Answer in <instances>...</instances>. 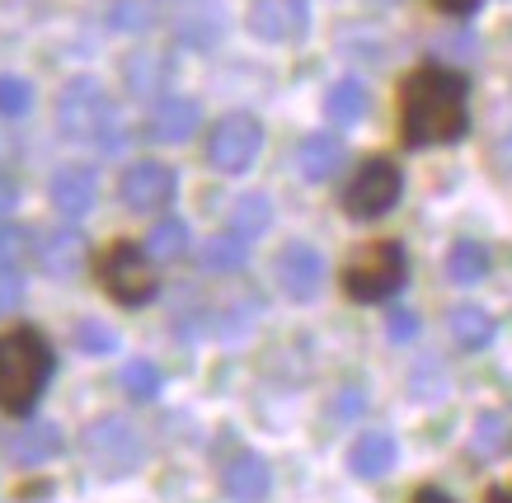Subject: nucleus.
Returning a JSON list of instances; mask_svg holds the SVG:
<instances>
[{
    "label": "nucleus",
    "mask_w": 512,
    "mask_h": 503,
    "mask_svg": "<svg viewBox=\"0 0 512 503\" xmlns=\"http://www.w3.org/2000/svg\"><path fill=\"white\" fill-rule=\"evenodd\" d=\"M198 127H202L198 99L170 95V99H160L156 109H151V118H146V137H151V142H160V146H184Z\"/></svg>",
    "instance_id": "12"
},
{
    "label": "nucleus",
    "mask_w": 512,
    "mask_h": 503,
    "mask_svg": "<svg viewBox=\"0 0 512 503\" xmlns=\"http://www.w3.org/2000/svg\"><path fill=\"white\" fill-rule=\"evenodd\" d=\"M202 268L207 273H240L249 259V240L245 236H235V231H217V236L202 245Z\"/></svg>",
    "instance_id": "24"
},
{
    "label": "nucleus",
    "mask_w": 512,
    "mask_h": 503,
    "mask_svg": "<svg viewBox=\"0 0 512 503\" xmlns=\"http://www.w3.org/2000/svg\"><path fill=\"white\" fill-rule=\"evenodd\" d=\"M71 339H76V348L85 358H109V353H118V334H113L104 320H80Z\"/></svg>",
    "instance_id": "28"
},
{
    "label": "nucleus",
    "mask_w": 512,
    "mask_h": 503,
    "mask_svg": "<svg viewBox=\"0 0 512 503\" xmlns=\"http://www.w3.org/2000/svg\"><path fill=\"white\" fill-rule=\"evenodd\" d=\"M357 409H362V395H357V391H348V395H343V400H339V414H357Z\"/></svg>",
    "instance_id": "37"
},
{
    "label": "nucleus",
    "mask_w": 512,
    "mask_h": 503,
    "mask_svg": "<svg viewBox=\"0 0 512 503\" xmlns=\"http://www.w3.org/2000/svg\"><path fill=\"white\" fill-rule=\"evenodd\" d=\"M33 109V85L24 76H0V118H24Z\"/></svg>",
    "instance_id": "29"
},
{
    "label": "nucleus",
    "mask_w": 512,
    "mask_h": 503,
    "mask_svg": "<svg viewBox=\"0 0 512 503\" xmlns=\"http://www.w3.org/2000/svg\"><path fill=\"white\" fill-rule=\"evenodd\" d=\"M85 254H90V245H85V236H80L76 226H57V231H47L38 240V268H43L47 278H57V283L76 278L80 268H85Z\"/></svg>",
    "instance_id": "13"
},
{
    "label": "nucleus",
    "mask_w": 512,
    "mask_h": 503,
    "mask_svg": "<svg viewBox=\"0 0 512 503\" xmlns=\"http://www.w3.org/2000/svg\"><path fill=\"white\" fill-rule=\"evenodd\" d=\"M508 442H512L508 419H503V414H480V424H475V452L494 456V452H503Z\"/></svg>",
    "instance_id": "30"
},
{
    "label": "nucleus",
    "mask_w": 512,
    "mask_h": 503,
    "mask_svg": "<svg viewBox=\"0 0 512 503\" xmlns=\"http://www.w3.org/2000/svg\"><path fill=\"white\" fill-rule=\"evenodd\" d=\"M249 29L264 43H282L306 29V0H254L249 5Z\"/></svg>",
    "instance_id": "14"
},
{
    "label": "nucleus",
    "mask_w": 512,
    "mask_h": 503,
    "mask_svg": "<svg viewBox=\"0 0 512 503\" xmlns=\"http://www.w3.org/2000/svg\"><path fill=\"white\" fill-rule=\"evenodd\" d=\"M33 254V231L15 226V221H0V268H24Z\"/></svg>",
    "instance_id": "27"
},
{
    "label": "nucleus",
    "mask_w": 512,
    "mask_h": 503,
    "mask_svg": "<svg viewBox=\"0 0 512 503\" xmlns=\"http://www.w3.org/2000/svg\"><path fill=\"white\" fill-rule=\"evenodd\" d=\"M348 471L357 480H381V475L395 471V438L372 428V433H362V438L348 447Z\"/></svg>",
    "instance_id": "17"
},
{
    "label": "nucleus",
    "mask_w": 512,
    "mask_h": 503,
    "mask_svg": "<svg viewBox=\"0 0 512 503\" xmlns=\"http://www.w3.org/2000/svg\"><path fill=\"white\" fill-rule=\"evenodd\" d=\"M109 24L113 29H146V24H151V10H146L141 0H118L109 10Z\"/></svg>",
    "instance_id": "31"
},
{
    "label": "nucleus",
    "mask_w": 512,
    "mask_h": 503,
    "mask_svg": "<svg viewBox=\"0 0 512 503\" xmlns=\"http://www.w3.org/2000/svg\"><path fill=\"white\" fill-rule=\"evenodd\" d=\"M489 503H512V494H508V489H494V494H489Z\"/></svg>",
    "instance_id": "38"
},
{
    "label": "nucleus",
    "mask_w": 512,
    "mask_h": 503,
    "mask_svg": "<svg viewBox=\"0 0 512 503\" xmlns=\"http://www.w3.org/2000/svg\"><path fill=\"white\" fill-rule=\"evenodd\" d=\"M85 456H90V466L104 480H127L141 466V456H146L141 428L132 419H123V414H104V419H94L85 428Z\"/></svg>",
    "instance_id": "5"
},
{
    "label": "nucleus",
    "mask_w": 512,
    "mask_h": 503,
    "mask_svg": "<svg viewBox=\"0 0 512 503\" xmlns=\"http://www.w3.org/2000/svg\"><path fill=\"white\" fill-rule=\"evenodd\" d=\"M268 485H273V475H268V461L254 452H240L226 466V475H221V489H226V499L231 503H264Z\"/></svg>",
    "instance_id": "15"
},
{
    "label": "nucleus",
    "mask_w": 512,
    "mask_h": 503,
    "mask_svg": "<svg viewBox=\"0 0 512 503\" xmlns=\"http://www.w3.org/2000/svg\"><path fill=\"white\" fill-rule=\"evenodd\" d=\"M47 198H52V207L66 221H80L99 203V174L90 165H62V170L52 174V184H47Z\"/></svg>",
    "instance_id": "11"
},
{
    "label": "nucleus",
    "mask_w": 512,
    "mask_h": 503,
    "mask_svg": "<svg viewBox=\"0 0 512 503\" xmlns=\"http://www.w3.org/2000/svg\"><path fill=\"white\" fill-rule=\"evenodd\" d=\"M165 80H170V62H165V52H132L123 62V85L127 95H160L165 90Z\"/></svg>",
    "instance_id": "19"
},
{
    "label": "nucleus",
    "mask_w": 512,
    "mask_h": 503,
    "mask_svg": "<svg viewBox=\"0 0 512 503\" xmlns=\"http://www.w3.org/2000/svg\"><path fill=\"white\" fill-rule=\"evenodd\" d=\"M99 287L109 292L118 306H146L160 292L156 273H151V254L137 240H118L99 259Z\"/></svg>",
    "instance_id": "6"
},
{
    "label": "nucleus",
    "mask_w": 512,
    "mask_h": 503,
    "mask_svg": "<svg viewBox=\"0 0 512 503\" xmlns=\"http://www.w3.org/2000/svg\"><path fill=\"white\" fill-rule=\"evenodd\" d=\"M273 278H278V287L292 301H315L329 273H325V259H320V250H315V245H301V240H292V245L278 254Z\"/></svg>",
    "instance_id": "10"
},
{
    "label": "nucleus",
    "mask_w": 512,
    "mask_h": 503,
    "mask_svg": "<svg viewBox=\"0 0 512 503\" xmlns=\"http://www.w3.org/2000/svg\"><path fill=\"white\" fill-rule=\"evenodd\" d=\"M57 452H62V428L47 424V419H33V424H24L15 438H10V461L24 466V471L47 466Z\"/></svg>",
    "instance_id": "16"
},
{
    "label": "nucleus",
    "mask_w": 512,
    "mask_h": 503,
    "mask_svg": "<svg viewBox=\"0 0 512 503\" xmlns=\"http://www.w3.org/2000/svg\"><path fill=\"white\" fill-rule=\"evenodd\" d=\"M339 165H343V142L329 137V132H315V137H306V142L296 146V170H301V179H311V184L334 179Z\"/></svg>",
    "instance_id": "18"
},
{
    "label": "nucleus",
    "mask_w": 512,
    "mask_h": 503,
    "mask_svg": "<svg viewBox=\"0 0 512 503\" xmlns=\"http://www.w3.org/2000/svg\"><path fill=\"white\" fill-rule=\"evenodd\" d=\"M470 85L451 66H419L400 85V137L404 146H447L461 142L470 127Z\"/></svg>",
    "instance_id": "1"
},
{
    "label": "nucleus",
    "mask_w": 512,
    "mask_h": 503,
    "mask_svg": "<svg viewBox=\"0 0 512 503\" xmlns=\"http://www.w3.org/2000/svg\"><path fill=\"white\" fill-rule=\"evenodd\" d=\"M447 278L461 287H475L489 278V250L480 240H456L447 250Z\"/></svg>",
    "instance_id": "21"
},
{
    "label": "nucleus",
    "mask_w": 512,
    "mask_h": 503,
    "mask_svg": "<svg viewBox=\"0 0 512 503\" xmlns=\"http://www.w3.org/2000/svg\"><path fill=\"white\" fill-rule=\"evenodd\" d=\"M52 372H57V358L38 330L19 325L0 334V409L5 414H33Z\"/></svg>",
    "instance_id": "2"
},
{
    "label": "nucleus",
    "mask_w": 512,
    "mask_h": 503,
    "mask_svg": "<svg viewBox=\"0 0 512 503\" xmlns=\"http://www.w3.org/2000/svg\"><path fill=\"white\" fill-rule=\"evenodd\" d=\"M264 151V127L254 113H226L207 132V165L221 174H245Z\"/></svg>",
    "instance_id": "8"
},
{
    "label": "nucleus",
    "mask_w": 512,
    "mask_h": 503,
    "mask_svg": "<svg viewBox=\"0 0 512 503\" xmlns=\"http://www.w3.org/2000/svg\"><path fill=\"white\" fill-rule=\"evenodd\" d=\"M118 198L127 212H160L174 203V170L165 160H132L118 179Z\"/></svg>",
    "instance_id": "9"
},
{
    "label": "nucleus",
    "mask_w": 512,
    "mask_h": 503,
    "mask_svg": "<svg viewBox=\"0 0 512 503\" xmlns=\"http://www.w3.org/2000/svg\"><path fill=\"white\" fill-rule=\"evenodd\" d=\"M409 278V259H404V245L400 240H372L367 250L357 254L353 264L343 268V292L353 301H386L395 297Z\"/></svg>",
    "instance_id": "4"
},
{
    "label": "nucleus",
    "mask_w": 512,
    "mask_h": 503,
    "mask_svg": "<svg viewBox=\"0 0 512 503\" xmlns=\"http://www.w3.org/2000/svg\"><path fill=\"white\" fill-rule=\"evenodd\" d=\"M24 306V278L19 268H0V315H10Z\"/></svg>",
    "instance_id": "32"
},
{
    "label": "nucleus",
    "mask_w": 512,
    "mask_h": 503,
    "mask_svg": "<svg viewBox=\"0 0 512 503\" xmlns=\"http://www.w3.org/2000/svg\"><path fill=\"white\" fill-rule=\"evenodd\" d=\"M15 207H19V184L10 179V174H0V221L10 217Z\"/></svg>",
    "instance_id": "34"
},
{
    "label": "nucleus",
    "mask_w": 512,
    "mask_h": 503,
    "mask_svg": "<svg viewBox=\"0 0 512 503\" xmlns=\"http://www.w3.org/2000/svg\"><path fill=\"white\" fill-rule=\"evenodd\" d=\"M386 334L395 339V344H409V339L419 334V315H414V311H390Z\"/></svg>",
    "instance_id": "33"
},
{
    "label": "nucleus",
    "mask_w": 512,
    "mask_h": 503,
    "mask_svg": "<svg viewBox=\"0 0 512 503\" xmlns=\"http://www.w3.org/2000/svg\"><path fill=\"white\" fill-rule=\"evenodd\" d=\"M268 226H273V203H268L264 193H245L231 212V231L245 240H259Z\"/></svg>",
    "instance_id": "25"
},
{
    "label": "nucleus",
    "mask_w": 512,
    "mask_h": 503,
    "mask_svg": "<svg viewBox=\"0 0 512 503\" xmlns=\"http://www.w3.org/2000/svg\"><path fill=\"white\" fill-rule=\"evenodd\" d=\"M400 193H404L400 165L386 156H372V160H362L357 174L348 179V189H343V212L357 221H376L400 203Z\"/></svg>",
    "instance_id": "7"
},
{
    "label": "nucleus",
    "mask_w": 512,
    "mask_h": 503,
    "mask_svg": "<svg viewBox=\"0 0 512 503\" xmlns=\"http://www.w3.org/2000/svg\"><path fill=\"white\" fill-rule=\"evenodd\" d=\"M57 132L71 142H94L99 151H118L123 146V123L113 109L109 90L94 76H76L62 85L57 95Z\"/></svg>",
    "instance_id": "3"
},
{
    "label": "nucleus",
    "mask_w": 512,
    "mask_h": 503,
    "mask_svg": "<svg viewBox=\"0 0 512 503\" xmlns=\"http://www.w3.org/2000/svg\"><path fill=\"white\" fill-rule=\"evenodd\" d=\"M433 5H437V10H447V15H470L480 0H433Z\"/></svg>",
    "instance_id": "35"
},
{
    "label": "nucleus",
    "mask_w": 512,
    "mask_h": 503,
    "mask_svg": "<svg viewBox=\"0 0 512 503\" xmlns=\"http://www.w3.org/2000/svg\"><path fill=\"white\" fill-rule=\"evenodd\" d=\"M367 113V85L362 80H334L325 95V118L334 127H353Z\"/></svg>",
    "instance_id": "22"
},
{
    "label": "nucleus",
    "mask_w": 512,
    "mask_h": 503,
    "mask_svg": "<svg viewBox=\"0 0 512 503\" xmlns=\"http://www.w3.org/2000/svg\"><path fill=\"white\" fill-rule=\"evenodd\" d=\"M141 250L151 254V264H174L188 254V221L184 217H160L151 231H146V245Z\"/></svg>",
    "instance_id": "20"
},
{
    "label": "nucleus",
    "mask_w": 512,
    "mask_h": 503,
    "mask_svg": "<svg viewBox=\"0 0 512 503\" xmlns=\"http://www.w3.org/2000/svg\"><path fill=\"white\" fill-rule=\"evenodd\" d=\"M160 386H165V381H160L156 362L137 358V362H127V367H123V391L132 395V400H141V405H146V400H156Z\"/></svg>",
    "instance_id": "26"
},
{
    "label": "nucleus",
    "mask_w": 512,
    "mask_h": 503,
    "mask_svg": "<svg viewBox=\"0 0 512 503\" xmlns=\"http://www.w3.org/2000/svg\"><path fill=\"white\" fill-rule=\"evenodd\" d=\"M414 503H456V499H447L442 489H419V494H414Z\"/></svg>",
    "instance_id": "36"
},
{
    "label": "nucleus",
    "mask_w": 512,
    "mask_h": 503,
    "mask_svg": "<svg viewBox=\"0 0 512 503\" xmlns=\"http://www.w3.org/2000/svg\"><path fill=\"white\" fill-rule=\"evenodd\" d=\"M447 325H451V339L466 348V353H480L494 339V315L480 311V306H456Z\"/></svg>",
    "instance_id": "23"
}]
</instances>
